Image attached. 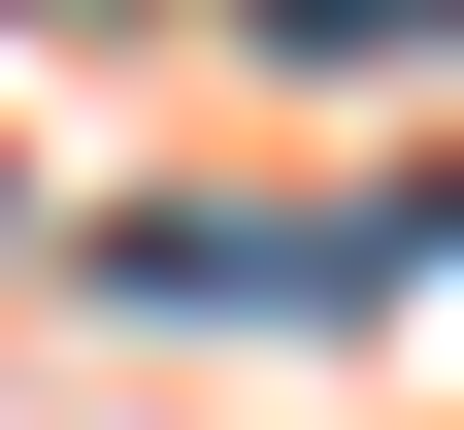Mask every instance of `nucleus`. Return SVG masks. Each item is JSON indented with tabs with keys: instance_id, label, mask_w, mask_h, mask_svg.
<instances>
[{
	"instance_id": "f03ea898",
	"label": "nucleus",
	"mask_w": 464,
	"mask_h": 430,
	"mask_svg": "<svg viewBox=\"0 0 464 430\" xmlns=\"http://www.w3.org/2000/svg\"><path fill=\"white\" fill-rule=\"evenodd\" d=\"M365 232H398V265H464V199H365Z\"/></svg>"
},
{
	"instance_id": "f257e3e1",
	"label": "nucleus",
	"mask_w": 464,
	"mask_h": 430,
	"mask_svg": "<svg viewBox=\"0 0 464 430\" xmlns=\"http://www.w3.org/2000/svg\"><path fill=\"white\" fill-rule=\"evenodd\" d=\"M266 67H464V0H266Z\"/></svg>"
}]
</instances>
